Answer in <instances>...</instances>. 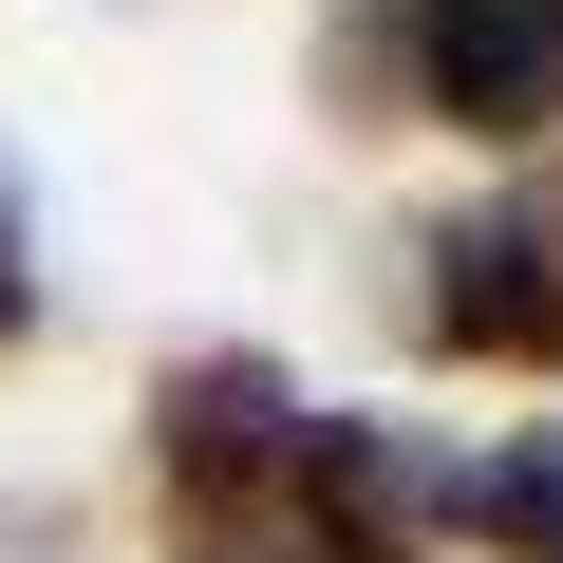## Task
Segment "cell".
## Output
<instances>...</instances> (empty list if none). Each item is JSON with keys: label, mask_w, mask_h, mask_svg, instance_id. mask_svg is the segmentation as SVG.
<instances>
[{"label": "cell", "mask_w": 563, "mask_h": 563, "mask_svg": "<svg viewBox=\"0 0 563 563\" xmlns=\"http://www.w3.org/2000/svg\"><path fill=\"white\" fill-rule=\"evenodd\" d=\"M413 76L451 132H563V0H413Z\"/></svg>", "instance_id": "1"}, {"label": "cell", "mask_w": 563, "mask_h": 563, "mask_svg": "<svg viewBox=\"0 0 563 563\" xmlns=\"http://www.w3.org/2000/svg\"><path fill=\"white\" fill-rule=\"evenodd\" d=\"M432 263H451L432 320H451L470 357H563V225H544V207H488V225H451Z\"/></svg>", "instance_id": "2"}, {"label": "cell", "mask_w": 563, "mask_h": 563, "mask_svg": "<svg viewBox=\"0 0 563 563\" xmlns=\"http://www.w3.org/2000/svg\"><path fill=\"white\" fill-rule=\"evenodd\" d=\"M151 432H169V488L225 507V488H263L282 451H301V395H282L263 357H188V376L151 395Z\"/></svg>", "instance_id": "3"}, {"label": "cell", "mask_w": 563, "mask_h": 563, "mask_svg": "<svg viewBox=\"0 0 563 563\" xmlns=\"http://www.w3.org/2000/svg\"><path fill=\"white\" fill-rule=\"evenodd\" d=\"M451 507H470V526H488L507 563H563V432H507V451H488V470H470Z\"/></svg>", "instance_id": "4"}, {"label": "cell", "mask_w": 563, "mask_h": 563, "mask_svg": "<svg viewBox=\"0 0 563 563\" xmlns=\"http://www.w3.org/2000/svg\"><path fill=\"white\" fill-rule=\"evenodd\" d=\"M38 320V282H20V207H0V339H20Z\"/></svg>", "instance_id": "5"}]
</instances>
